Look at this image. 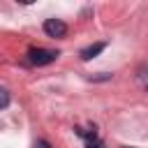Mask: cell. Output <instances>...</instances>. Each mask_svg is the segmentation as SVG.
<instances>
[{"label":"cell","instance_id":"cell-1","mask_svg":"<svg viewBox=\"0 0 148 148\" xmlns=\"http://www.w3.org/2000/svg\"><path fill=\"white\" fill-rule=\"evenodd\" d=\"M58 58V51H51V49H30L28 51V62L30 65H49Z\"/></svg>","mask_w":148,"mask_h":148},{"label":"cell","instance_id":"cell-2","mask_svg":"<svg viewBox=\"0 0 148 148\" xmlns=\"http://www.w3.org/2000/svg\"><path fill=\"white\" fill-rule=\"evenodd\" d=\"M44 32L49 37H65L67 35V25L60 18H46L44 21Z\"/></svg>","mask_w":148,"mask_h":148},{"label":"cell","instance_id":"cell-3","mask_svg":"<svg viewBox=\"0 0 148 148\" xmlns=\"http://www.w3.org/2000/svg\"><path fill=\"white\" fill-rule=\"evenodd\" d=\"M106 49V44L104 42H97V44H90V46H86L83 51H81V60H90V58H95L97 53H102Z\"/></svg>","mask_w":148,"mask_h":148},{"label":"cell","instance_id":"cell-4","mask_svg":"<svg viewBox=\"0 0 148 148\" xmlns=\"http://www.w3.org/2000/svg\"><path fill=\"white\" fill-rule=\"evenodd\" d=\"M7 104H9V92H7V90H2V88H0V109H5V106H7Z\"/></svg>","mask_w":148,"mask_h":148},{"label":"cell","instance_id":"cell-5","mask_svg":"<svg viewBox=\"0 0 148 148\" xmlns=\"http://www.w3.org/2000/svg\"><path fill=\"white\" fill-rule=\"evenodd\" d=\"M35 148H51V146H49L46 141H37V143H35Z\"/></svg>","mask_w":148,"mask_h":148}]
</instances>
